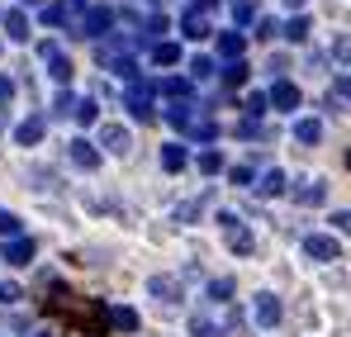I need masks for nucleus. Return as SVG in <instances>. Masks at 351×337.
I'll return each instance as SVG.
<instances>
[{"instance_id":"obj_23","label":"nucleus","mask_w":351,"mask_h":337,"mask_svg":"<svg viewBox=\"0 0 351 337\" xmlns=\"http://www.w3.org/2000/svg\"><path fill=\"white\" fill-rule=\"evenodd\" d=\"M323 200H328L323 181H308V185H299V190H294V205H304V209H313V205H323Z\"/></svg>"},{"instance_id":"obj_51","label":"nucleus","mask_w":351,"mask_h":337,"mask_svg":"<svg viewBox=\"0 0 351 337\" xmlns=\"http://www.w3.org/2000/svg\"><path fill=\"white\" fill-rule=\"evenodd\" d=\"M34 337H48V333H34Z\"/></svg>"},{"instance_id":"obj_10","label":"nucleus","mask_w":351,"mask_h":337,"mask_svg":"<svg viewBox=\"0 0 351 337\" xmlns=\"http://www.w3.org/2000/svg\"><path fill=\"white\" fill-rule=\"evenodd\" d=\"M266 105H276V110H299V86L280 76V81L271 86V95H266Z\"/></svg>"},{"instance_id":"obj_27","label":"nucleus","mask_w":351,"mask_h":337,"mask_svg":"<svg viewBox=\"0 0 351 337\" xmlns=\"http://www.w3.org/2000/svg\"><path fill=\"white\" fill-rule=\"evenodd\" d=\"M185 162H190V157H185L180 143H167V148H162V167L167 171H185Z\"/></svg>"},{"instance_id":"obj_26","label":"nucleus","mask_w":351,"mask_h":337,"mask_svg":"<svg viewBox=\"0 0 351 337\" xmlns=\"http://www.w3.org/2000/svg\"><path fill=\"white\" fill-rule=\"evenodd\" d=\"M71 119L76 124H100V100H76L71 105Z\"/></svg>"},{"instance_id":"obj_42","label":"nucleus","mask_w":351,"mask_h":337,"mask_svg":"<svg viewBox=\"0 0 351 337\" xmlns=\"http://www.w3.org/2000/svg\"><path fill=\"white\" fill-rule=\"evenodd\" d=\"M237 138H261V124H256V119H242V124H237Z\"/></svg>"},{"instance_id":"obj_2","label":"nucleus","mask_w":351,"mask_h":337,"mask_svg":"<svg viewBox=\"0 0 351 337\" xmlns=\"http://www.w3.org/2000/svg\"><path fill=\"white\" fill-rule=\"evenodd\" d=\"M167 124H171L180 138H190V143H214L219 138V124L209 114H199L190 100H176L171 110H167Z\"/></svg>"},{"instance_id":"obj_15","label":"nucleus","mask_w":351,"mask_h":337,"mask_svg":"<svg viewBox=\"0 0 351 337\" xmlns=\"http://www.w3.org/2000/svg\"><path fill=\"white\" fill-rule=\"evenodd\" d=\"M95 57H100V67L114 71V76H138V62L128 53H95Z\"/></svg>"},{"instance_id":"obj_20","label":"nucleus","mask_w":351,"mask_h":337,"mask_svg":"<svg viewBox=\"0 0 351 337\" xmlns=\"http://www.w3.org/2000/svg\"><path fill=\"white\" fill-rule=\"evenodd\" d=\"M43 128H48V124H43L38 114H29V119H24V124L14 128V138H19V148H34V143L43 138Z\"/></svg>"},{"instance_id":"obj_21","label":"nucleus","mask_w":351,"mask_h":337,"mask_svg":"<svg viewBox=\"0 0 351 337\" xmlns=\"http://www.w3.org/2000/svg\"><path fill=\"white\" fill-rule=\"evenodd\" d=\"M256 195H261V200H276V195H285V171H266V176H261V181H256Z\"/></svg>"},{"instance_id":"obj_17","label":"nucleus","mask_w":351,"mask_h":337,"mask_svg":"<svg viewBox=\"0 0 351 337\" xmlns=\"http://www.w3.org/2000/svg\"><path fill=\"white\" fill-rule=\"evenodd\" d=\"M180 34H185V38H209V19H204V10H185V14H180Z\"/></svg>"},{"instance_id":"obj_5","label":"nucleus","mask_w":351,"mask_h":337,"mask_svg":"<svg viewBox=\"0 0 351 337\" xmlns=\"http://www.w3.org/2000/svg\"><path fill=\"white\" fill-rule=\"evenodd\" d=\"M304 252H308L313 262H342V242H337L332 233H308V237H304Z\"/></svg>"},{"instance_id":"obj_32","label":"nucleus","mask_w":351,"mask_h":337,"mask_svg":"<svg viewBox=\"0 0 351 337\" xmlns=\"http://www.w3.org/2000/svg\"><path fill=\"white\" fill-rule=\"evenodd\" d=\"M233 19L237 24H252L256 19V0H233Z\"/></svg>"},{"instance_id":"obj_6","label":"nucleus","mask_w":351,"mask_h":337,"mask_svg":"<svg viewBox=\"0 0 351 337\" xmlns=\"http://www.w3.org/2000/svg\"><path fill=\"white\" fill-rule=\"evenodd\" d=\"M38 53H43V62H48V76L66 86V81H71V71H76V67H71V57L62 53V48L53 43V38H48V43H38Z\"/></svg>"},{"instance_id":"obj_11","label":"nucleus","mask_w":351,"mask_h":337,"mask_svg":"<svg viewBox=\"0 0 351 337\" xmlns=\"http://www.w3.org/2000/svg\"><path fill=\"white\" fill-rule=\"evenodd\" d=\"M294 138H299L304 148H318V143H323V119H313V114L294 119Z\"/></svg>"},{"instance_id":"obj_18","label":"nucleus","mask_w":351,"mask_h":337,"mask_svg":"<svg viewBox=\"0 0 351 337\" xmlns=\"http://www.w3.org/2000/svg\"><path fill=\"white\" fill-rule=\"evenodd\" d=\"M105 323L119 328V333H138V314L128 309V304H119V309H105Z\"/></svg>"},{"instance_id":"obj_3","label":"nucleus","mask_w":351,"mask_h":337,"mask_svg":"<svg viewBox=\"0 0 351 337\" xmlns=\"http://www.w3.org/2000/svg\"><path fill=\"white\" fill-rule=\"evenodd\" d=\"M110 29H114V10H110V5H86V14H81V38H110Z\"/></svg>"},{"instance_id":"obj_35","label":"nucleus","mask_w":351,"mask_h":337,"mask_svg":"<svg viewBox=\"0 0 351 337\" xmlns=\"http://www.w3.org/2000/svg\"><path fill=\"white\" fill-rule=\"evenodd\" d=\"M242 110H247V119H261V114H266V95H261V91H252Z\"/></svg>"},{"instance_id":"obj_39","label":"nucleus","mask_w":351,"mask_h":337,"mask_svg":"<svg viewBox=\"0 0 351 337\" xmlns=\"http://www.w3.org/2000/svg\"><path fill=\"white\" fill-rule=\"evenodd\" d=\"M71 105H76V95H71V91H62L58 100H53V114H62V119H66V114H71Z\"/></svg>"},{"instance_id":"obj_30","label":"nucleus","mask_w":351,"mask_h":337,"mask_svg":"<svg viewBox=\"0 0 351 337\" xmlns=\"http://www.w3.org/2000/svg\"><path fill=\"white\" fill-rule=\"evenodd\" d=\"M214 76V57H190V81H209Z\"/></svg>"},{"instance_id":"obj_14","label":"nucleus","mask_w":351,"mask_h":337,"mask_svg":"<svg viewBox=\"0 0 351 337\" xmlns=\"http://www.w3.org/2000/svg\"><path fill=\"white\" fill-rule=\"evenodd\" d=\"M100 148H110V152H119V157H123V152L133 148V138H128V128H119V124H105V128H100Z\"/></svg>"},{"instance_id":"obj_46","label":"nucleus","mask_w":351,"mask_h":337,"mask_svg":"<svg viewBox=\"0 0 351 337\" xmlns=\"http://www.w3.org/2000/svg\"><path fill=\"white\" fill-rule=\"evenodd\" d=\"M10 95H14V81H10V76H0V105H10Z\"/></svg>"},{"instance_id":"obj_22","label":"nucleus","mask_w":351,"mask_h":337,"mask_svg":"<svg viewBox=\"0 0 351 337\" xmlns=\"http://www.w3.org/2000/svg\"><path fill=\"white\" fill-rule=\"evenodd\" d=\"M228 247H233L237 257H252V252H256V233H252V228H242V224H237L233 233H228Z\"/></svg>"},{"instance_id":"obj_7","label":"nucleus","mask_w":351,"mask_h":337,"mask_svg":"<svg viewBox=\"0 0 351 337\" xmlns=\"http://www.w3.org/2000/svg\"><path fill=\"white\" fill-rule=\"evenodd\" d=\"M34 252H38V247H34V237H24V233H19V237H5L0 262H5V266H29V262H34Z\"/></svg>"},{"instance_id":"obj_43","label":"nucleus","mask_w":351,"mask_h":337,"mask_svg":"<svg viewBox=\"0 0 351 337\" xmlns=\"http://www.w3.org/2000/svg\"><path fill=\"white\" fill-rule=\"evenodd\" d=\"M237 224H242V219H237L233 209H219V228H223V233H233Z\"/></svg>"},{"instance_id":"obj_50","label":"nucleus","mask_w":351,"mask_h":337,"mask_svg":"<svg viewBox=\"0 0 351 337\" xmlns=\"http://www.w3.org/2000/svg\"><path fill=\"white\" fill-rule=\"evenodd\" d=\"M24 5H38V0H24Z\"/></svg>"},{"instance_id":"obj_34","label":"nucleus","mask_w":351,"mask_h":337,"mask_svg":"<svg viewBox=\"0 0 351 337\" xmlns=\"http://www.w3.org/2000/svg\"><path fill=\"white\" fill-rule=\"evenodd\" d=\"M228 294H233V281L223 276V281H209V299L214 304H228Z\"/></svg>"},{"instance_id":"obj_25","label":"nucleus","mask_w":351,"mask_h":337,"mask_svg":"<svg viewBox=\"0 0 351 337\" xmlns=\"http://www.w3.org/2000/svg\"><path fill=\"white\" fill-rule=\"evenodd\" d=\"M242 48H247V38H242L237 29H228V34H219V57H228V62H237V57H242Z\"/></svg>"},{"instance_id":"obj_45","label":"nucleus","mask_w":351,"mask_h":337,"mask_svg":"<svg viewBox=\"0 0 351 337\" xmlns=\"http://www.w3.org/2000/svg\"><path fill=\"white\" fill-rule=\"evenodd\" d=\"M332 228H337V233H347V228H351V214H347V209H337V214H332Z\"/></svg>"},{"instance_id":"obj_33","label":"nucleus","mask_w":351,"mask_h":337,"mask_svg":"<svg viewBox=\"0 0 351 337\" xmlns=\"http://www.w3.org/2000/svg\"><path fill=\"white\" fill-rule=\"evenodd\" d=\"M247 71H252V67H247V62L237 57V62H228V71H223V81H228V86H242V81H247Z\"/></svg>"},{"instance_id":"obj_19","label":"nucleus","mask_w":351,"mask_h":337,"mask_svg":"<svg viewBox=\"0 0 351 337\" xmlns=\"http://www.w3.org/2000/svg\"><path fill=\"white\" fill-rule=\"evenodd\" d=\"M162 34H167V14H147L143 34L133 38V48H143V43H162Z\"/></svg>"},{"instance_id":"obj_24","label":"nucleus","mask_w":351,"mask_h":337,"mask_svg":"<svg viewBox=\"0 0 351 337\" xmlns=\"http://www.w3.org/2000/svg\"><path fill=\"white\" fill-rule=\"evenodd\" d=\"M347 91H351L347 71H337V81H332V91H328V110H332V114H342V110H347Z\"/></svg>"},{"instance_id":"obj_36","label":"nucleus","mask_w":351,"mask_h":337,"mask_svg":"<svg viewBox=\"0 0 351 337\" xmlns=\"http://www.w3.org/2000/svg\"><path fill=\"white\" fill-rule=\"evenodd\" d=\"M199 171H204V176H219V171H223V152H204V157H199Z\"/></svg>"},{"instance_id":"obj_13","label":"nucleus","mask_w":351,"mask_h":337,"mask_svg":"<svg viewBox=\"0 0 351 337\" xmlns=\"http://www.w3.org/2000/svg\"><path fill=\"white\" fill-rule=\"evenodd\" d=\"M147 294L162 299V304H176V299H180V281H176V276H152V281H147Z\"/></svg>"},{"instance_id":"obj_16","label":"nucleus","mask_w":351,"mask_h":337,"mask_svg":"<svg viewBox=\"0 0 351 337\" xmlns=\"http://www.w3.org/2000/svg\"><path fill=\"white\" fill-rule=\"evenodd\" d=\"M0 24H5V34H10L14 43H29V14H24V10H10V14H0Z\"/></svg>"},{"instance_id":"obj_47","label":"nucleus","mask_w":351,"mask_h":337,"mask_svg":"<svg viewBox=\"0 0 351 337\" xmlns=\"http://www.w3.org/2000/svg\"><path fill=\"white\" fill-rule=\"evenodd\" d=\"M204 5H214V0H195V10H204Z\"/></svg>"},{"instance_id":"obj_44","label":"nucleus","mask_w":351,"mask_h":337,"mask_svg":"<svg viewBox=\"0 0 351 337\" xmlns=\"http://www.w3.org/2000/svg\"><path fill=\"white\" fill-rule=\"evenodd\" d=\"M43 24H53V29H58V24H62V5H48V10H43Z\"/></svg>"},{"instance_id":"obj_28","label":"nucleus","mask_w":351,"mask_h":337,"mask_svg":"<svg viewBox=\"0 0 351 337\" xmlns=\"http://www.w3.org/2000/svg\"><path fill=\"white\" fill-rule=\"evenodd\" d=\"M152 62H157V67H176V62H180V48H176V43H152Z\"/></svg>"},{"instance_id":"obj_40","label":"nucleus","mask_w":351,"mask_h":337,"mask_svg":"<svg viewBox=\"0 0 351 337\" xmlns=\"http://www.w3.org/2000/svg\"><path fill=\"white\" fill-rule=\"evenodd\" d=\"M228 181H233V185H252L256 171H252V167H233V171H228Z\"/></svg>"},{"instance_id":"obj_4","label":"nucleus","mask_w":351,"mask_h":337,"mask_svg":"<svg viewBox=\"0 0 351 337\" xmlns=\"http://www.w3.org/2000/svg\"><path fill=\"white\" fill-rule=\"evenodd\" d=\"M123 105L133 119H143V124H152L157 119V105H152V81H143V86H128L123 91Z\"/></svg>"},{"instance_id":"obj_38","label":"nucleus","mask_w":351,"mask_h":337,"mask_svg":"<svg viewBox=\"0 0 351 337\" xmlns=\"http://www.w3.org/2000/svg\"><path fill=\"white\" fill-rule=\"evenodd\" d=\"M0 237H19V219L10 209H0Z\"/></svg>"},{"instance_id":"obj_41","label":"nucleus","mask_w":351,"mask_h":337,"mask_svg":"<svg viewBox=\"0 0 351 337\" xmlns=\"http://www.w3.org/2000/svg\"><path fill=\"white\" fill-rule=\"evenodd\" d=\"M276 34H280L276 19H256V38H276Z\"/></svg>"},{"instance_id":"obj_9","label":"nucleus","mask_w":351,"mask_h":337,"mask_svg":"<svg viewBox=\"0 0 351 337\" xmlns=\"http://www.w3.org/2000/svg\"><path fill=\"white\" fill-rule=\"evenodd\" d=\"M66 148H71V162H76L81 171H95V167H100V148H95L90 138H71Z\"/></svg>"},{"instance_id":"obj_48","label":"nucleus","mask_w":351,"mask_h":337,"mask_svg":"<svg viewBox=\"0 0 351 337\" xmlns=\"http://www.w3.org/2000/svg\"><path fill=\"white\" fill-rule=\"evenodd\" d=\"M285 5H290V10H299V5H304V0H285Z\"/></svg>"},{"instance_id":"obj_12","label":"nucleus","mask_w":351,"mask_h":337,"mask_svg":"<svg viewBox=\"0 0 351 337\" xmlns=\"http://www.w3.org/2000/svg\"><path fill=\"white\" fill-rule=\"evenodd\" d=\"M152 95H171V100H190V95H195V86H190V81H180V76H162V81H152Z\"/></svg>"},{"instance_id":"obj_49","label":"nucleus","mask_w":351,"mask_h":337,"mask_svg":"<svg viewBox=\"0 0 351 337\" xmlns=\"http://www.w3.org/2000/svg\"><path fill=\"white\" fill-rule=\"evenodd\" d=\"M0 128H5V110H0Z\"/></svg>"},{"instance_id":"obj_31","label":"nucleus","mask_w":351,"mask_h":337,"mask_svg":"<svg viewBox=\"0 0 351 337\" xmlns=\"http://www.w3.org/2000/svg\"><path fill=\"white\" fill-rule=\"evenodd\" d=\"M280 34H285V38H294V43H304V38H308V19H304V14H294Z\"/></svg>"},{"instance_id":"obj_8","label":"nucleus","mask_w":351,"mask_h":337,"mask_svg":"<svg viewBox=\"0 0 351 337\" xmlns=\"http://www.w3.org/2000/svg\"><path fill=\"white\" fill-rule=\"evenodd\" d=\"M252 314H256V323H261V328H276V323L285 318V309H280V299H276V294H256Z\"/></svg>"},{"instance_id":"obj_29","label":"nucleus","mask_w":351,"mask_h":337,"mask_svg":"<svg viewBox=\"0 0 351 337\" xmlns=\"http://www.w3.org/2000/svg\"><path fill=\"white\" fill-rule=\"evenodd\" d=\"M190 333H195V337H223V328H219L214 318H204V314H199V318H190Z\"/></svg>"},{"instance_id":"obj_37","label":"nucleus","mask_w":351,"mask_h":337,"mask_svg":"<svg viewBox=\"0 0 351 337\" xmlns=\"http://www.w3.org/2000/svg\"><path fill=\"white\" fill-rule=\"evenodd\" d=\"M19 299H24V290H19V285H14V281H0V304H19Z\"/></svg>"},{"instance_id":"obj_1","label":"nucleus","mask_w":351,"mask_h":337,"mask_svg":"<svg viewBox=\"0 0 351 337\" xmlns=\"http://www.w3.org/2000/svg\"><path fill=\"white\" fill-rule=\"evenodd\" d=\"M48 309L66 318V328H81L86 337H105V299H76V294H66L53 285V299H48Z\"/></svg>"}]
</instances>
